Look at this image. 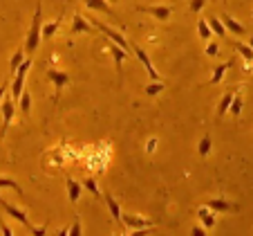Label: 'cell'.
Returning a JSON list of instances; mask_svg holds the SVG:
<instances>
[{
	"instance_id": "1",
	"label": "cell",
	"mask_w": 253,
	"mask_h": 236,
	"mask_svg": "<svg viewBox=\"0 0 253 236\" xmlns=\"http://www.w3.org/2000/svg\"><path fill=\"white\" fill-rule=\"evenodd\" d=\"M41 29H43V14H41V0L36 2V11L32 18V27H29L27 36H25V54L34 57L41 45Z\"/></svg>"
},
{
	"instance_id": "2",
	"label": "cell",
	"mask_w": 253,
	"mask_h": 236,
	"mask_svg": "<svg viewBox=\"0 0 253 236\" xmlns=\"http://www.w3.org/2000/svg\"><path fill=\"white\" fill-rule=\"evenodd\" d=\"M29 67H32V57H27L23 63L18 65V70H16V74L11 77V83H9V90H11V99L18 104L20 95H23L25 90V77H27L29 72Z\"/></svg>"
},
{
	"instance_id": "3",
	"label": "cell",
	"mask_w": 253,
	"mask_h": 236,
	"mask_svg": "<svg viewBox=\"0 0 253 236\" xmlns=\"http://www.w3.org/2000/svg\"><path fill=\"white\" fill-rule=\"evenodd\" d=\"M90 23L94 25V27L99 29V32L103 34V36H105V39H108V41H110V43H117V45H119V48H124L126 52H130V54H132V50H130V41L126 39V36H124V34H121V32H117V29L108 27V25H105V23H101V20H96V18H92Z\"/></svg>"
},
{
	"instance_id": "4",
	"label": "cell",
	"mask_w": 253,
	"mask_h": 236,
	"mask_svg": "<svg viewBox=\"0 0 253 236\" xmlns=\"http://www.w3.org/2000/svg\"><path fill=\"white\" fill-rule=\"evenodd\" d=\"M0 113H2V126H0V140H2L7 128L11 126V119L16 117V101L11 99V95L2 97V101H0Z\"/></svg>"
},
{
	"instance_id": "5",
	"label": "cell",
	"mask_w": 253,
	"mask_h": 236,
	"mask_svg": "<svg viewBox=\"0 0 253 236\" xmlns=\"http://www.w3.org/2000/svg\"><path fill=\"white\" fill-rule=\"evenodd\" d=\"M130 50H132V54H137V59L141 61V65L146 67V72H148V77L153 79V81H162V77H159V72L155 70V65H153V61H150V57H148V52L143 48H139L134 41H130Z\"/></svg>"
},
{
	"instance_id": "6",
	"label": "cell",
	"mask_w": 253,
	"mask_h": 236,
	"mask_svg": "<svg viewBox=\"0 0 253 236\" xmlns=\"http://www.w3.org/2000/svg\"><path fill=\"white\" fill-rule=\"evenodd\" d=\"M137 11L148 14V16H153L155 20L166 23V20L170 18V14H172V7H168V5H143V7H137Z\"/></svg>"
},
{
	"instance_id": "7",
	"label": "cell",
	"mask_w": 253,
	"mask_h": 236,
	"mask_svg": "<svg viewBox=\"0 0 253 236\" xmlns=\"http://www.w3.org/2000/svg\"><path fill=\"white\" fill-rule=\"evenodd\" d=\"M0 207L5 209V214H7V216H11V218H14V221H18L23 227H27V230H29V227H32V225H29L27 212H25V209H18V207H16V205H11V202H7L2 196H0Z\"/></svg>"
},
{
	"instance_id": "8",
	"label": "cell",
	"mask_w": 253,
	"mask_h": 236,
	"mask_svg": "<svg viewBox=\"0 0 253 236\" xmlns=\"http://www.w3.org/2000/svg\"><path fill=\"white\" fill-rule=\"evenodd\" d=\"M121 225L130 227V230H143V227H157V223L150 218L137 216V214H121Z\"/></svg>"
},
{
	"instance_id": "9",
	"label": "cell",
	"mask_w": 253,
	"mask_h": 236,
	"mask_svg": "<svg viewBox=\"0 0 253 236\" xmlns=\"http://www.w3.org/2000/svg\"><path fill=\"white\" fill-rule=\"evenodd\" d=\"M47 79L54 83V90H56V95H54V99H58V95H61V90L67 86V83L72 81L70 74L67 72H61V70H54V67H49L47 70Z\"/></svg>"
},
{
	"instance_id": "10",
	"label": "cell",
	"mask_w": 253,
	"mask_h": 236,
	"mask_svg": "<svg viewBox=\"0 0 253 236\" xmlns=\"http://www.w3.org/2000/svg\"><path fill=\"white\" fill-rule=\"evenodd\" d=\"M220 20H222V25H224L226 32H231L233 36H247V32H249L247 25H242L238 18H233L231 14H222Z\"/></svg>"
},
{
	"instance_id": "11",
	"label": "cell",
	"mask_w": 253,
	"mask_h": 236,
	"mask_svg": "<svg viewBox=\"0 0 253 236\" xmlns=\"http://www.w3.org/2000/svg\"><path fill=\"white\" fill-rule=\"evenodd\" d=\"M92 29H94V25L87 23L81 14H74V18H72V27H70V32H67V36L74 39V36H79V34H92Z\"/></svg>"
},
{
	"instance_id": "12",
	"label": "cell",
	"mask_w": 253,
	"mask_h": 236,
	"mask_svg": "<svg viewBox=\"0 0 253 236\" xmlns=\"http://www.w3.org/2000/svg\"><path fill=\"white\" fill-rule=\"evenodd\" d=\"M108 52H110V54H112V59H115L117 77H119V81H121V65H124V61L130 57V52H126L124 48H119L117 43H110V41H108Z\"/></svg>"
},
{
	"instance_id": "13",
	"label": "cell",
	"mask_w": 253,
	"mask_h": 236,
	"mask_svg": "<svg viewBox=\"0 0 253 236\" xmlns=\"http://www.w3.org/2000/svg\"><path fill=\"white\" fill-rule=\"evenodd\" d=\"M206 207L213 209V212L217 214V212H235L238 205H233V202L224 200V198L220 196V198H209V200H206Z\"/></svg>"
},
{
	"instance_id": "14",
	"label": "cell",
	"mask_w": 253,
	"mask_h": 236,
	"mask_svg": "<svg viewBox=\"0 0 253 236\" xmlns=\"http://www.w3.org/2000/svg\"><path fill=\"white\" fill-rule=\"evenodd\" d=\"M197 221H200L202 225L206 227V230H213V227H215V221H217V218H215V212H213V209H209L206 205H200V207H197Z\"/></svg>"
},
{
	"instance_id": "15",
	"label": "cell",
	"mask_w": 253,
	"mask_h": 236,
	"mask_svg": "<svg viewBox=\"0 0 253 236\" xmlns=\"http://www.w3.org/2000/svg\"><path fill=\"white\" fill-rule=\"evenodd\" d=\"M105 200V205H108V212H110V216H112V221L117 223V225H121V205L119 202L115 200V196H112V193H103V196H101Z\"/></svg>"
},
{
	"instance_id": "16",
	"label": "cell",
	"mask_w": 253,
	"mask_h": 236,
	"mask_svg": "<svg viewBox=\"0 0 253 236\" xmlns=\"http://www.w3.org/2000/svg\"><path fill=\"white\" fill-rule=\"evenodd\" d=\"M63 18H65V9L58 14V18L54 20V23H47V25H43V29H41V41H49L54 36V34L58 32V27L63 25Z\"/></svg>"
},
{
	"instance_id": "17",
	"label": "cell",
	"mask_w": 253,
	"mask_h": 236,
	"mask_svg": "<svg viewBox=\"0 0 253 236\" xmlns=\"http://www.w3.org/2000/svg\"><path fill=\"white\" fill-rule=\"evenodd\" d=\"M231 67H235V59H231V61H226V63H220V65L213 70V74H211V79H209V86H217V83L224 79V74H226V70H231Z\"/></svg>"
},
{
	"instance_id": "18",
	"label": "cell",
	"mask_w": 253,
	"mask_h": 236,
	"mask_svg": "<svg viewBox=\"0 0 253 236\" xmlns=\"http://www.w3.org/2000/svg\"><path fill=\"white\" fill-rule=\"evenodd\" d=\"M65 187H67V198H70L72 205H77L79 198H81V182L79 180H72V178H65Z\"/></svg>"
},
{
	"instance_id": "19",
	"label": "cell",
	"mask_w": 253,
	"mask_h": 236,
	"mask_svg": "<svg viewBox=\"0 0 253 236\" xmlns=\"http://www.w3.org/2000/svg\"><path fill=\"white\" fill-rule=\"evenodd\" d=\"M83 2H85V7L87 9H92V11H101V14L115 16V11H112V7H110L108 0H83Z\"/></svg>"
},
{
	"instance_id": "20",
	"label": "cell",
	"mask_w": 253,
	"mask_h": 236,
	"mask_svg": "<svg viewBox=\"0 0 253 236\" xmlns=\"http://www.w3.org/2000/svg\"><path fill=\"white\" fill-rule=\"evenodd\" d=\"M231 48H233L235 52H238L240 57H242L247 63H253V50L249 48L247 43H242V41H238V39H235V41H231Z\"/></svg>"
},
{
	"instance_id": "21",
	"label": "cell",
	"mask_w": 253,
	"mask_h": 236,
	"mask_svg": "<svg viewBox=\"0 0 253 236\" xmlns=\"http://www.w3.org/2000/svg\"><path fill=\"white\" fill-rule=\"evenodd\" d=\"M242 106H244V92H242V88H238V90L233 92V99H231V108H229V111L233 113L235 117H240V115H242Z\"/></svg>"
},
{
	"instance_id": "22",
	"label": "cell",
	"mask_w": 253,
	"mask_h": 236,
	"mask_svg": "<svg viewBox=\"0 0 253 236\" xmlns=\"http://www.w3.org/2000/svg\"><path fill=\"white\" fill-rule=\"evenodd\" d=\"M206 23H209V27H211V32H213V36H220V39H226V29H224V25H222V20L220 18H215V16H206Z\"/></svg>"
},
{
	"instance_id": "23",
	"label": "cell",
	"mask_w": 253,
	"mask_h": 236,
	"mask_svg": "<svg viewBox=\"0 0 253 236\" xmlns=\"http://www.w3.org/2000/svg\"><path fill=\"white\" fill-rule=\"evenodd\" d=\"M27 59V54H25V48H18L14 54H11V61H9V74L7 77H14L16 70H18V65Z\"/></svg>"
},
{
	"instance_id": "24",
	"label": "cell",
	"mask_w": 253,
	"mask_h": 236,
	"mask_svg": "<svg viewBox=\"0 0 253 236\" xmlns=\"http://www.w3.org/2000/svg\"><path fill=\"white\" fill-rule=\"evenodd\" d=\"M233 92L235 90H229L224 97L220 99V104H217V119H222V117L229 113V108H231V99H233Z\"/></svg>"
},
{
	"instance_id": "25",
	"label": "cell",
	"mask_w": 253,
	"mask_h": 236,
	"mask_svg": "<svg viewBox=\"0 0 253 236\" xmlns=\"http://www.w3.org/2000/svg\"><path fill=\"white\" fill-rule=\"evenodd\" d=\"M16 106L20 108V113H23L25 117H29V113H32V95H29L27 90H23V95H20V99H18Z\"/></svg>"
},
{
	"instance_id": "26",
	"label": "cell",
	"mask_w": 253,
	"mask_h": 236,
	"mask_svg": "<svg viewBox=\"0 0 253 236\" xmlns=\"http://www.w3.org/2000/svg\"><path fill=\"white\" fill-rule=\"evenodd\" d=\"M211 149H213L211 135H209V133H204V135H202V140H200V144H197V155H200V158H206V155L211 153Z\"/></svg>"
},
{
	"instance_id": "27",
	"label": "cell",
	"mask_w": 253,
	"mask_h": 236,
	"mask_svg": "<svg viewBox=\"0 0 253 236\" xmlns=\"http://www.w3.org/2000/svg\"><path fill=\"white\" fill-rule=\"evenodd\" d=\"M197 36H200L202 41H211V39H213V32H211V27H209V23H206V18L197 20Z\"/></svg>"
},
{
	"instance_id": "28",
	"label": "cell",
	"mask_w": 253,
	"mask_h": 236,
	"mask_svg": "<svg viewBox=\"0 0 253 236\" xmlns=\"http://www.w3.org/2000/svg\"><path fill=\"white\" fill-rule=\"evenodd\" d=\"M81 187H83V189H87V191H90L94 198H101V196H103L94 178H83V180H81Z\"/></svg>"
},
{
	"instance_id": "29",
	"label": "cell",
	"mask_w": 253,
	"mask_h": 236,
	"mask_svg": "<svg viewBox=\"0 0 253 236\" xmlns=\"http://www.w3.org/2000/svg\"><path fill=\"white\" fill-rule=\"evenodd\" d=\"M0 189H14L18 196H23V189H20V184L16 182V180H11V178H0Z\"/></svg>"
},
{
	"instance_id": "30",
	"label": "cell",
	"mask_w": 253,
	"mask_h": 236,
	"mask_svg": "<svg viewBox=\"0 0 253 236\" xmlns=\"http://www.w3.org/2000/svg\"><path fill=\"white\" fill-rule=\"evenodd\" d=\"M143 90H146V95L148 97H155V95H159V92L164 90V81H150Z\"/></svg>"
},
{
	"instance_id": "31",
	"label": "cell",
	"mask_w": 253,
	"mask_h": 236,
	"mask_svg": "<svg viewBox=\"0 0 253 236\" xmlns=\"http://www.w3.org/2000/svg\"><path fill=\"white\" fill-rule=\"evenodd\" d=\"M67 236H83V225H81V218H74L72 227H67Z\"/></svg>"
},
{
	"instance_id": "32",
	"label": "cell",
	"mask_w": 253,
	"mask_h": 236,
	"mask_svg": "<svg viewBox=\"0 0 253 236\" xmlns=\"http://www.w3.org/2000/svg\"><path fill=\"white\" fill-rule=\"evenodd\" d=\"M206 54H209V57H220V45L217 43H213V41H209V45H206Z\"/></svg>"
},
{
	"instance_id": "33",
	"label": "cell",
	"mask_w": 253,
	"mask_h": 236,
	"mask_svg": "<svg viewBox=\"0 0 253 236\" xmlns=\"http://www.w3.org/2000/svg\"><path fill=\"white\" fill-rule=\"evenodd\" d=\"M47 223H43V225H39V227H29V232H32V236H45L47 234Z\"/></svg>"
},
{
	"instance_id": "34",
	"label": "cell",
	"mask_w": 253,
	"mask_h": 236,
	"mask_svg": "<svg viewBox=\"0 0 253 236\" xmlns=\"http://www.w3.org/2000/svg\"><path fill=\"white\" fill-rule=\"evenodd\" d=\"M191 236H209V230H206L204 225H193V230H191Z\"/></svg>"
},
{
	"instance_id": "35",
	"label": "cell",
	"mask_w": 253,
	"mask_h": 236,
	"mask_svg": "<svg viewBox=\"0 0 253 236\" xmlns=\"http://www.w3.org/2000/svg\"><path fill=\"white\" fill-rule=\"evenodd\" d=\"M204 5H206V0H191V11H202L204 9Z\"/></svg>"
},
{
	"instance_id": "36",
	"label": "cell",
	"mask_w": 253,
	"mask_h": 236,
	"mask_svg": "<svg viewBox=\"0 0 253 236\" xmlns=\"http://www.w3.org/2000/svg\"><path fill=\"white\" fill-rule=\"evenodd\" d=\"M153 230H155V227H143V230H132V234H130V236H150V234H153Z\"/></svg>"
},
{
	"instance_id": "37",
	"label": "cell",
	"mask_w": 253,
	"mask_h": 236,
	"mask_svg": "<svg viewBox=\"0 0 253 236\" xmlns=\"http://www.w3.org/2000/svg\"><path fill=\"white\" fill-rule=\"evenodd\" d=\"M0 232H2V236H14V232H11V227L7 225L2 218H0Z\"/></svg>"
},
{
	"instance_id": "38",
	"label": "cell",
	"mask_w": 253,
	"mask_h": 236,
	"mask_svg": "<svg viewBox=\"0 0 253 236\" xmlns=\"http://www.w3.org/2000/svg\"><path fill=\"white\" fill-rule=\"evenodd\" d=\"M9 83H11V77H7V79H5V83L0 86V101H2V97L7 95V90H9Z\"/></svg>"
},
{
	"instance_id": "39",
	"label": "cell",
	"mask_w": 253,
	"mask_h": 236,
	"mask_svg": "<svg viewBox=\"0 0 253 236\" xmlns=\"http://www.w3.org/2000/svg\"><path fill=\"white\" fill-rule=\"evenodd\" d=\"M146 149H148V153H153V151L157 149V137H150V140H148V146H146Z\"/></svg>"
},
{
	"instance_id": "40",
	"label": "cell",
	"mask_w": 253,
	"mask_h": 236,
	"mask_svg": "<svg viewBox=\"0 0 253 236\" xmlns=\"http://www.w3.org/2000/svg\"><path fill=\"white\" fill-rule=\"evenodd\" d=\"M56 236H67V227H61V230L56 232Z\"/></svg>"
},
{
	"instance_id": "41",
	"label": "cell",
	"mask_w": 253,
	"mask_h": 236,
	"mask_svg": "<svg viewBox=\"0 0 253 236\" xmlns=\"http://www.w3.org/2000/svg\"><path fill=\"white\" fill-rule=\"evenodd\" d=\"M247 45H249V48L253 50V36H251V39H249V43H247Z\"/></svg>"
},
{
	"instance_id": "42",
	"label": "cell",
	"mask_w": 253,
	"mask_h": 236,
	"mask_svg": "<svg viewBox=\"0 0 253 236\" xmlns=\"http://www.w3.org/2000/svg\"><path fill=\"white\" fill-rule=\"evenodd\" d=\"M108 2H110V5H112V2H117V0H108Z\"/></svg>"
}]
</instances>
